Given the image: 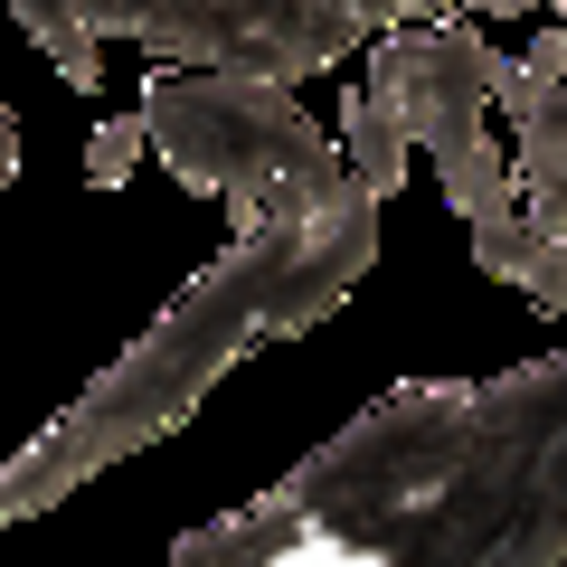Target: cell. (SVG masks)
Listing matches in <instances>:
<instances>
[{
    "mask_svg": "<svg viewBox=\"0 0 567 567\" xmlns=\"http://www.w3.org/2000/svg\"><path fill=\"white\" fill-rule=\"evenodd\" d=\"M181 567H558L567 558V350L502 379L369 398L246 511L189 529Z\"/></svg>",
    "mask_w": 567,
    "mask_h": 567,
    "instance_id": "obj_1",
    "label": "cell"
},
{
    "mask_svg": "<svg viewBox=\"0 0 567 567\" xmlns=\"http://www.w3.org/2000/svg\"><path fill=\"white\" fill-rule=\"evenodd\" d=\"M379 218H388L379 189L341 181L331 208H303V218H275V227H237V246L208 256L199 275L181 284V303L142 331L76 406H58V416L0 464V529L58 511L66 492L95 483L104 464H123V454L162 445L171 425H189L199 398L246 360V350L312 331L350 284L379 265Z\"/></svg>",
    "mask_w": 567,
    "mask_h": 567,
    "instance_id": "obj_2",
    "label": "cell"
},
{
    "mask_svg": "<svg viewBox=\"0 0 567 567\" xmlns=\"http://www.w3.org/2000/svg\"><path fill=\"white\" fill-rule=\"evenodd\" d=\"M20 39L95 95L104 39L152 48L162 66H246V76H322L388 20H454L464 0H10Z\"/></svg>",
    "mask_w": 567,
    "mask_h": 567,
    "instance_id": "obj_3",
    "label": "cell"
},
{
    "mask_svg": "<svg viewBox=\"0 0 567 567\" xmlns=\"http://www.w3.org/2000/svg\"><path fill=\"white\" fill-rule=\"evenodd\" d=\"M142 133H152V162L171 181L227 199L237 227L331 208V189L350 181L341 142H322V123L293 104V85L246 76V66H162L142 85Z\"/></svg>",
    "mask_w": 567,
    "mask_h": 567,
    "instance_id": "obj_4",
    "label": "cell"
},
{
    "mask_svg": "<svg viewBox=\"0 0 567 567\" xmlns=\"http://www.w3.org/2000/svg\"><path fill=\"white\" fill-rule=\"evenodd\" d=\"M483 95L511 114V181L529 227H567V39L548 29L529 58L483 48Z\"/></svg>",
    "mask_w": 567,
    "mask_h": 567,
    "instance_id": "obj_5",
    "label": "cell"
},
{
    "mask_svg": "<svg viewBox=\"0 0 567 567\" xmlns=\"http://www.w3.org/2000/svg\"><path fill=\"white\" fill-rule=\"evenodd\" d=\"M406 152H416L406 123L388 114V95L360 76V85L341 95V162H350V181H369L379 199H398V189H406Z\"/></svg>",
    "mask_w": 567,
    "mask_h": 567,
    "instance_id": "obj_6",
    "label": "cell"
},
{
    "mask_svg": "<svg viewBox=\"0 0 567 567\" xmlns=\"http://www.w3.org/2000/svg\"><path fill=\"white\" fill-rule=\"evenodd\" d=\"M152 162V133H142V104L133 114H114V123H95V142H85V181L95 189H123L133 171Z\"/></svg>",
    "mask_w": 567,
    "mask_h": 567,
    "instance_id": "obj_7",
    "label": "cell"
},
{
    "mask_svg": "<svg viewBox=\"0 0 567 567\" xmlns=\"http://www.w3.org/2000/svg\"><path fill=\"white\" fill-rule=\"evenodd\" d=\"M20 181V114H10V104H0V189Z\"/></svg>",
    "mask_w": 567,
    "mask_h": 567,
    "instance_id": "obj_8",
    "label": "cell"
},
{
    "mask_svg": "<svg viewBox=\"0 0 567 567\" xmlns=\"http://www.w3.org/2000/svg\"><path fill=\"white\" fill-rule=\"evenodd\" d=\"M473 10H558L567 20V0H473Z\"/></svg>",
    "mask_w": 567,
    "mask_h": 567,
    "instance_id": "obj_9",
    "label": "cell"
}]
</instances>
